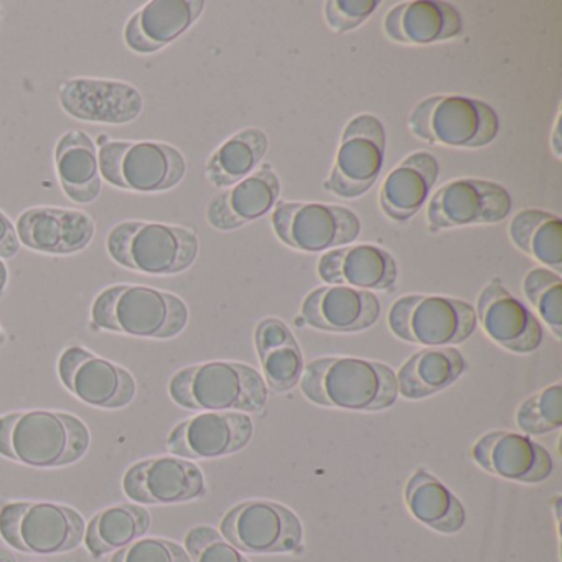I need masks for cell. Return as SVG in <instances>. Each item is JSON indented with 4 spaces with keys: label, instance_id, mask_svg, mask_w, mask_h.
Segmentation results:
<instances>
[{
    "label": "cell",
    "instance_id": "2e32d148",
    "mask_svg": "<svg viewBox=\"0 0 562 562\" xmlns=\"http://www.w3.org/2000/svg\"><path fill=\"white\" fill-rule=\"evenodd\" d=\"M252 420L245 413H203L182 420L167 439V449L180 459H218L248 446Z\"/></svg>",
    "mask_w": 562,
    "mask_h": 562
},
{
    "label": "cell",
    "instance_id": "e0dca14e",
    "mask_svg": "<svg viewBox=\"0 0 562 562\" xmlns=\"http://www.w3.org/2000/svg\"><path fill=\"white\" fill-rule=\"evenodd\" d=\"M60 104L75 120L127 124L143 113V97L133 85L114 80L75 78L60 88Z\"/></svg>",
    "mask_w": 562,
    "mask_h": 562
},
{
    "label": "cell",
    "instance_id": "6da1fadb",
    "mask_svg": "<svg viewBox=\"0 0 562 562\" xmlns=\"http://www.w3.org/2000/svg\"><path fill=\"white\" fill-rule=\"evenodd\" d=\"M90 440V430L74 414L35 409L0 416V456L35 469L78 462Z\"/></svg>",
    "mask_w": 562,
    "mask_h": 562
},
{
    "label": "cell",
    "instance_id": "9a60e30c",
    "mask_svg": "<svg viewBox=\"0 0 562 562\" xmlns=\"http://www.w3.org/2000/svg\"><path fill=\"white\" fill-rule=\"evenodd\" d=\"M124 493L139 505H176L206 493L202 470L180 457H154L127 470Z\"/></svg>",
    "mask_w": 562,
    "mask_h": 562
},
{
    "label": "cell",
    "instance_id": "b9f144b4",
    "mask_svg": "<svg viewBox=\"0 0 562 562\" xmlns=\"http://www.w3.org/2000/svg\"><path fill=\"white\" fill-rule=\"evenodd\" d=\"M4 341V334H2V328H0V344Z\"/></svg>",
    "mask_w": 562,
    "mask_h": 562
},
{
    "label": "cell",
    "instance_id": "74e56055",
    "mask_svg": "<svg viewBox=\"0 0 562 562\" xmlns=\"http://www.w3.org/2000/svg\"><path fill=\"white\" fill-rule=\"evenodd\" d=\"M378 8V0H328L325 18L335 34H345L360 27Z\"/></svg>",
    "mask_w": 562,
    "mask_h": 562
},
{
    "label": "cell",
    "instance_id": "ba28073f",
    "mask_svg": "<svg viewBox=\"0 0 562 562\" xmlns=\"http://www.w3.org/2000/svg\"><path fill=\"white\" fill-rule=\"evenodd\" d=\"M83 516L70 506L47 502H15L0 508V536L11 548L29 554H64L85 538Z\"/></svg>",
    "mask_w": 562,
    "mask_h": 562
},
{
    "label": "cell",
    "instance_id": "7402d4cb",
    "mask_svg": "<svg viewBox=\"0 0 562 562\" xmlns=\"http://www.w3.org/2000/svg\"><path fill=\"white\" fill-rule=\"evenodd\" d=\"M281 195V182L271 164L218 193L206 209V220L220 232H233L271 212Z\"/></svg>",
    "mask_w": 562,
    "mask_h": 562
},
{
    "label": "cell",
    "instance_id": "d4e9b609",
    "mask_svg": "<svg viewBox=\"0 0 562 562\" xmlns=\"http://www.w3.org/2000/svg\"><path fill=\"white\" fill-rule=\"evenodd\" d=\"M384 32L400 44L429 45L450 41L462 32V18L447 2L413 0L391 9Z\"/></svg>",
    "mask_w": 562,
    "mask_h": 562
},
{
    "label": "cell",
    "instance_id": "ab89813d",
    "mask_svg": "<svg viewBox=\"0 0 562 562\" xmlns=\"http://www.w3.org/2000/svg\"><path fill=\"white\" fill-rule=\"evenodd\" d=\"M8 281H9V272H8V266L4 265V261L0 259V294L5 291V288H8Z\"/></svg>",
    "mask_w": 562,
    "mask_h": 562
},
{
    "label": "cell",
    "instance_id": "7c38bea8",
    "mask_svg": "<svg viewBox=\"0 0 562 562\" xmlns=\"http://www.w3.org/2000/svg\"><path fill=\"white\" fill-rule=\"evenodd\" d=\"M386 134L371 114L355 117L345 127L340 149L324 189L341 199H358L376 183L384 162Z\"/></svg>",
    "mask_w": 562,
    "mask_h": 562
},
{
    "label": "cell",
    "instance_id": "ac0fdd59",
    "mask_svg": "<svg viewBox=\"0 0 562 562\" xmlns=\"http://www.w3.org/2000/svg\"><path fill=\"white\" fill-rule=\"evenodd\" d=\"M470 456L486 472L519 483L544 482L554 467L544 447L529 437L506 430L480 437Z\"/></svg>",
    "mask_w": 562,
    "mask_h": 562
},
{
    "label": "cell",
    "instance_id": "4dcf8cb0",
    "mask_svg": "<svg viewBox=\"0 0 562 562\" xmlns=\"http://www.w3.org/2000/svg\"><path fill=\"white\" fill-rule=\"evenodd\" d=\"M150 528V515L139 505H114L98 513L85 529V544L93 558L121 551L143 538Z\"/></svg>",
    "mask_w": 562,
    "mask_h": 562
},
{
    "label": "cell",
    "instance_id": "8fae6325",
    "mask_svg": "<svg viewBox=\"0 0 562 562\" xmlns=\"http://www.w3.org/2000/svg\"><path fill=\"white\" fill-rule=\"evenodd\" d=\"M223 538L249 554L292 552L301 546L302 522L291 509L266 499L239 503L220 525Z\"/></svg>",
    "mask_w": 562,
    "mask_h": 562
},
{
    "label": "cell",
    "instance_id": "ffe728a7",
    "mask_svg": "<svg viewBox=\"0 0 562 562\" xmlns=\"http://www.w3.org/2000/svg\"><path fill=\"white\" fill-rule=\"evenodd\" d=\"M21 245L45 255H75L90 245L94 220L78 210L35 206L18 220Z\"/></svg>",
    "mask_w": 562,
    "mask_h": 562
},
{
    "label": "cell",
    "instance_id": "5bb4252c",
    "mask_svg": "<svg viewBox=\"0 0 562 562\" xmlns=\"http://www.w3.org/2000/svg\"><path fill=\"white\" fill-rule=\"evenodd\" d=\"M58 376L78 400L100 409H123L136 397V380L126 368L81 347L61 353Z\"/></svg>",
    "mask_w": 562,
    "mask_h": 562
},
{
    "label": "cell",
    "instance_id": "3957f363",
    "mask_svg": "<svg viewBox=\"0 0 562 562\" xmlns=\"http://www.w3.org/2000/svg\"><path fill=\"white\" fill-rule=\"evenodd\" d=\"M91 321L101 330L167 340L182 334L189 324V307L179 295L159 289L111 285L94 299Z\"/></svg>",
    "mask_w": 562,
    "mask_h": 562
},
{
    "label": "cell",
    "instance_id": "44dd1931",
    "mask_svg": "<svg viewBox=\"0 0 562 562\" xmlns=\"http://www.w3.org/2000/svg\"><path fill=\"white\" fill-rule=\"evenodd\" d=\"M381 304L370 291L325 285L315 289L302 304V317L311 327L335 334H353L376 324Z\"/></svg>",
    "mask_w": 562,
    "mask_h": 562
},
{
    "label": "cell",
    "instance_id": "1f68e13d",
    "mask_svg": "<svg viewBox=\"0 0 562 562\" xmlns=\"http://www.w3.org/2000/svg\"><path fill=\"white\" fill-rule=\"evenodd\" d=\"M268 153V136L249 127L229 137L206 162L205 173L216 189H229L251 176Z\"/></svg>",
    "mask_w": 562,
    "mask_h": 562
},
{
    "label": "cell",
    "instance_id": "83f0119b",
    "mask_svg": "<svg viewBox=\"0 0 562 562\" xmlns=\"http://www.w3.org/2000/svg\"><path fill=\"white\" fill-rule=\"evenodd\" d=\"M255 344L268 386L276 393L297 386L304 373V357L291 328L279 318H265L256 327Z\"/></svg>",
    "mask_w": 562,
    "mask_h": 562
},
{
    "label": "cell",
    "instance_id": "e575fe53",
    "mask_svg": "<svg viewBox=\"0 0 562 562\" xmlns=\"http://www.w3.org/2000/svg\"><path fill=\"white\" fill-rule=\"evenodd\" d=\"M516 423L529 436H544L562 426V386L552 384L529 396L516 413Z\"/></svg>",
    "mask_w": 562,
    "mask_h": 562
},
{
    "label": "cell",
    "instance_id": "8d00e7d4",
    "mask_svg": "<svg viewBox=\"0 0 562 562\" xmlns=\"http://www.w3.org/2000/svg\"><path fill=\"white\" fill-rule=\"evenodd\" d=\"M111 562H192L189 552L169 539H137L113 555Z\"/></svg>",
    "mask_w": 562,
    "mask_h": 562
},
{
    "label": "cell",
    "instance_id": "7bdbcfd3",
    "mask_svg": "<svg viewBox=\"0 0 562 562\" xmlns=\"http://www.w3.org/2000/svg\"><path fill=\"white\" fill-rule=\"evenodd\" d=\"M0 15H2V9H0Z\"/></svg>",
    "mask_w": 562,
    "mask_h": 562
},
{
    "label": "cell",
    "instance_id": "4316f807",
    "mask_svg": "<svg viewBox=\"0 0 562 562\" xmlns=\"http://www.w3.org/2000/svg\"><path fill=\"white\" fill-rule=\"evenodd\" d=\"M55 166L65 195L78 205L93 203L100 196L101 170L94 140L81 131H70L58 140Z\"/></svg>",
    "mask_w": 562,
    "mask_h": 562
},
{
    "label": "cell",
    "instance_id": "d6a6232c",
    "mask_svg": "<svg viewBox=\"0 0 562 562\" xmlns=\"http://www.w3.org/2000/svg\"><path fill=\"white\" fill-rule=\"evenodd\" d=\"M509 238L516 248L541 265L562 271V222L542 210L526 209L509 223Z\"/></svg>",
    "mask_w": 562,
    "mask_h": 562
},
{
    "label": "cell",
    "instance_id": "cb8c5ba5",
    "mask_svg": "<svg viewBox=\"0 0 562 562\" xmlns=\"http://www.w3.org/2000/svg\"><path fill=\"white\" fill-rule=\"evenodd\" d=\"M318 276L330 285L386 291L396 284L397 266L393 256L378 246H345L330 249L322 256Z\"/></svg>",
    "mask_w": 562,
    "mask_h": 562
},
{
    "label": "cell",
    "instance_id": "484cf974",
    "mask_svg": "<svg viewBox=\"0 0 562 562\" xmlns=\"http://www.w3.org/2000/svg\"><path fill=\"white\" fill-rule=\"evenodd\" d=\"M439 177V164L429 153H414L404 159L381 187V209L394 222L413 218L429 199Z\"/></svg>",
    "mask_w": 562,
    "mask_h": 562
},
{
    "label": "cell",
    "instance_id": "60d3db41",
    "mask_svg": "<svg viewBox=\"0 0 562 562\" xmlns=\"http://www.w3.org/2000/svg\"><path fill=\"white\" fill-rule=\"evenodd\" d=\"M0 562H18L15 561L14 555L11 554V552L2 551L0 549Z\"/></svg>",
    "mask_w": 562,
    "mask_h": 562
},
{
    "label": "cell",
    "instance_id": "d590c367",
    "mask_svg": "<svg viewBox=\"0 0 562 562\" xmlns=\"http://www.w3.org/2000/svg\"><path fill=\"white\" fill-rule=\"evenodd\" d=\"M186 551L192 562H251L212 526H196L186 536Z\"/></svg>",
    "mask_w": 562,
    "mask_h": 562
},
{
    "label": "cell",
    "instance_id": "4fadbf2b",
    "mask_svg": "<svg viewBox=\"0 0 562 562\" xmlns=\"http://www.w3.org/2000/svg\"><path fill=\"white\" fill-rule=\"evenodd\" d=\"M512 196L498 183L459 179L440 187L427 206L430 233L469 225H492L512 212Z\"/></svg>",
    "mask_w": 562,
    "mask_h": 562
},
{
    "label": "cell",
    "instance_id": "30bf717a",
    "mask_svg": "<svg viewBox=\"0 0 562 562\" xmlns=\"http://www.w3.org/2000/svg\"><path fill=\"white\" fill-rule=\"evenodd\" d=\"M272 226L284 245L305 252L351 245L361 229L358 216L345 206L302 202L279 203Z\"/></svg>",
    "mask_w": 562,
    "mask_h": 562
},
{
    "label": "cell",
    "instance_id": "d6986e66",
    "mask_svg": "<svg viewBox=\"0 0 562 562\" xmlns=\"http://www.w3.org/2000/svg\"><path fill=\"white\" fill-rule=\"evenodd\" d=\"M476 317L483 330L499 347L513 353H532L542 340V328L532 312L493 279L476 302Z\"/></svg>",
    "mask_w": 562,
    "mask_h": 562
},
{
    "label": "cell",
    "instance_id": "603a6c76",
    "mask_svg": "<svg viewBox=\"0 0 562 562\" xmlns=\"http://www.w3.org/2000/svg\"><path fill=\"white\" fill-rule=\"evenodd\" d=\"M203 9V0H153L130 19L124 42L136 54H156L186 34Z\"/></svg>",
    "mask_w": 562,
    "mask_h": 562
},
{
    "label": "cell",
    "instance_id": "8992f818",
    "mask_svg": "<svg viewBox=\"0 0 562 562\" xmlns=\"http://www.w3.org/2000/svg\"><path fill=\"white\" fill-rule=\"evenodd\" d=\"M411 133L430 146L480 149L498 136L499 121L492 106L473 98L430 97L407 117Z\"/></svg>",
    "mask_w": 562,
    "mask_h": 562
},
{
    "label": "cell",
    "instance_id": "f1b7e54d",
    "mask_svg": "<svg viewBox=\"0 0 562 562\" xmlns=\"http://www.w3.org/2000/svg\"><path fill=\"white\" fill-rule=\"evenodd\" d=\"M463 371L465 360L457 348H424L414 353L397 373V393L406 400H424L456 383Z\"/></svg>",
    "mask_w": 562,
    "mask_h": 562
},
{
    "label": "cell",
    "instance_id": "f546056e",
    "mask_svg": "<svg viewBox=\"0 0 562 562\" xmlns=\"http://www.w3.org/2000/svg\"><path fill=\"white\" fill-rule=\"evenodd\" d=\"M404 495L411 515L430 529L453 535L465 525V508L460 499L426 470L413 473Z\"/></svg>",
    "mask_w": 562,
    "mask_h": 562
},
{
    "label": "cell",
    "instance_id": "836d02e7",
    "mask_svg": "<svg viewBox=\"0 0 562 562\" xmlns=\"http://www.w3.org/2000/svg\"><path fill=\"white\" fill-rule=\"evenodd\" d=\"M526 299L535 305L555 337H562V279L544 268L531 269L522 282Z\"/></svg>",
    "mask_w": 562,
    "mask_h": 562
},
{
    "label": "cell",
    "instance_id": "7a4b0ae2",
    "mask_svg": "<svg viewBox=\"0 0 562 562\" xmlns=\"http://www.w3.org/2000/svg\"><path fill=\"white\" fill-rule=\"evenodd\" d=\"M301 390L318 406L383 411L397 400L394 371L378 361L351 357L317 358L304 368Z\"/></svg>",
    "mask_w": 562,
    "mask_h": 562
},
{
    "label": "cell",
    "instance_id": "5b68a950",
    "mask_svg": "<svg viewBox=\"0 0 562 562\" xmlns=\"http://www.w3.org/2000/svg\"><path fill=\"white\" fill-rule=\"evenodd\" d=\"M108 252L123 268L149 276L186 271L199 256L192 229L153 222H123L108 235Z\"/></svg>",
    "mask_w": 562,
    "mask_h": 562
},
{
    "label": "cell",
    "instance_id": "f35d334b",
    "mask_svg": "<svg viewBox=\"0 0 562 562\" xmlns=\"http://www.w3.org/2000/svg\"><path fill=\"white\" fill-rule=\"evenodd\" d=\"M21 251L18 229L5 213L0 212V259L14 258Z\"/></svg>",
    "mask_w": 562,
    "mask_h": 562
},
{
    "label": "cell",
    "instance_id": "9c48e42d",
    "mask_svg": "<svg viewBox=\"0 0 562 562\" xmlns=\"http://www.w3.org/2000/svg\"><path fill=\"white\" fill-rule=\"evenodd\" d=\"M390 328L401 340L426 347H450L470 338L476 328L475 308L460 299L406 295L390 311Z\"/></svg>",
    "mask_w": 562,
    "mask_h": 562
},
{
    "label": "cell",
    "instance_id": "52a82bcc",
    "mask_svg": "<svg viewBox=\"0 0 562 562\" xmlns=\"http://www.w3.org/2000/svg\"><path fill=\"white\" fill-rule=\"evenodd\" d=\"M101 177L117 189L157 193L173 189L187 173L186 157L156 140H110L98 150Z\"/></svg>",
    "mask_w": 562,
    "mask_h": 562
},
{
    "label": "cell",
    "instance_id": "277c9868",
    "mask_svg": "<svg viewBox=\"0 0 562 562\" xmlns=\"http://www.w3.org/2000/svg\"><path fill=\"white\" fill-rule=\"evenodd\" d=\"M173 403L209 413H259L268 403V387L255 368L232 361L193 364L173 374Z\"/></svg>",
    "mask_w": 562,
    "mask_h": 562
}]
</instances>
